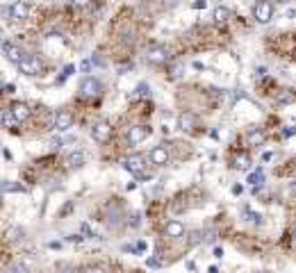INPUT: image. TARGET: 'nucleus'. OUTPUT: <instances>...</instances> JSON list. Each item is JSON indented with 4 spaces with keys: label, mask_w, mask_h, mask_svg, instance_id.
<instances>
[{
    "label": "nucleus",
    "mask_w": 296,
    "mask_h": 273,
    "mask_svg": "<svg viewBox=\"0 0 296 273\" xmlns=\"http://www.w3.org/2000/svg\"><path fill=\"white\" fill-rule=\"evenodd\" d=\"M100 91H103V84L96 78H85L80 82V96L82 98H98Z\"/></svg>",
    "instance_id": "1"
},
{
    "label": "nucleus",
    "mask_w": 296,
    "mask_h": 273,
    "mask_svg": "<svg viewBox=\"0 0 296 273\" xmlns=\"http://www.w3.org/2000/svg\"><path fill=\"white\" fill-rule=\"evenodd\" d=\"M7 16L9 21H23L30 16V5H27L25 0H14L12 5L7 7Z\"/></svg>",
    "instance_id": "2"
},
{
    "label": "nucleus",
    "mask_w": 296,
    "mask_h": 273,
    "mask_svg": "<svg viewBox=\"0 0 296 273\" xmlns=\"http://www.w3.org/2000/svg\"><path fill=\"white\" fill-rule=\"evenodd\" d=\"M253 16H255L257 23H269L273 19V5H271L269 0H260L253 7Z\"/></svg>",
    "instance_id": "3"
},
{
    "label": "nucleus",
    "mask_w": 296,
    "mask_h": 273,
    "mask_svg": "<svg viewBox=\"0 0 296 273\" xmlns=\"http://www.w3.org/2000/svg\"><path fill=\"white\" fill-rule=\"evenodd\" d=\"M19 71L23 75H30V78H34V75L41 73V62L39 57H34V55H25V60L19 64Z\"/></svg>",
    "instance_id": "4"
},
{
    "label": "nucleus",
    "mask_w": 296,
    "mask_h": 273,
    "mask_svg": "<svg viewBox=\"0 0 296 273\" xmlns=\"http://www.w3.org/2000/svg\"><path fill=\"white\" fill-rule=\"evenodd\" d=\"M73 126V114L68 109H57L55 112V119H53V127L57 132H66L68 127Z\"/></svg>",
    "instance_id": "5"
},
{
    "label": "nucleus",
    "mask_w": 296,
    "mask_h": 273,
    "mask_svg": "<svg viewBox=\"0 0 296 273\" xmlns=\"http://www.w3.org/2000/svg\"><path fill=\"white\" fill-rule=\"evenodd\" d=\"M2 55H5L9 62H14V64H21V62L25 60V53H23L16 43H12V41H5V43H2Z\"/></svg>",
    "instance_id": "6"
},
{
    "label": "nucleus",
    "mask_w": 296,
    "mask_h": 273,
    "mask_svg": "<svg viewBox=\"0 0 296 273\" xmlns=\"http://www.w3.org/2000/svg\"><path fill=\"white\" fill-rule=\"evenodd\" d=\"M9 112H12V116L19 121V123H23V121L30 119L32 109H30V105H27V103H21V100H16V103H12V105H9Z\"/></svg>",
    "instance_id": "7"
},
{
    "label": "nucleus",
    "mask_w": 296,
    "mask_h": 273,
    "mask_svg": "<svg viewBox=\"0 0 296 273\" xmlns=\"http://www.w3.org/2000/svg\"><path fill=\"white\" fill-rule=\"evenodd\" d=\"M110 134H112V127H110V123H107V121H98V123H93L91 137H93L96 141L105 144V141L110 139Z\"/></svg>",
    "instance_id": "8"
},
{
    "label": "nucleus",
    "mask_w": 296,
    "mask_h": 273,
    "mask_svg": "<svg viewBox=\"0 0 296 273\" xmlns=\"http://www.w3.org/2000/svg\"><path fill=\"white\" fill-rule=\"evenodd\" d=\"M148 134H151V127H146V126H132L130 132H128V144H130V146H137V144H141V141H144Z\"/></svg>",
    "instance_id": "9"
},
{
    "label": "nucleus",
    "mask_w": 296,
    "mask_h": 273,
    "mask_svg": "<svg viewBox=\"0 0 296 273\" xmlns=\"http://www.w3.org/2000/svg\"><path fill=\"white\" fill-rule=\"evenodd\" d=\"M123 167H125V171H130L132 175H144V157L141 155H130L128 160L123 162Z\"/></svg>",
    "instance_id": "10"
},
{
    "label": "nucleus",
    "mask_w": 296,
    "mask_h": 273,
    "mask_svg": "<svg viewBox=\"0 0 296 273\" xmlns=\"http://www.w3.org/2000/svg\"><path fill=\"white\" fill-rule=\"evenodd\" d=\"M151 162L155 167H166V164L171 162V155H169V150H166L164 146H155L151 150Z\"/></svg>",
    "instance_id": "11"
},
{
    "label": "nucleus",
    "mask_w": 296,
    "mask_h": 273,
    "mask_svg": "<svg viewBox=\"0 0 296 273\" xmlns=\"http://www.w3.org/2000/svg\"><path fill=\"white\" fill-rule=\"evenodd\" d=\"M146 60L151 64H164V62H169V50L164 46H155L146 53Z\"/></svg>",
    "instance_id": "12"
},
{
    "label": "nucleus",
    "mask_w": 296,
    "mask_h": 273,
    "mask_svg": "<svg viewBox=\"0 0 296 273\" xmlns=\"http://www.w3.org/2000/svg\"><path fill=\"white\" fill-rule=\"evenodd\" d=\"M164 234L169 237V239H178V237H182V234H184V226L178 219H171L164 226Z\"/></svg>",
    "instance_id": "13"
},
{
    "label": "nucleus",
    "mask_w": 296,
    "mask_h": 273,
    "mask_svg": "<svg viewBox=\"0 0 296 273\" xmlns=\"http://www.w3.org/2000/svg\"><path fill=\"white\" fill-rule=\"evenodd\" d=\"M264 139H267V134H264L262 127H253V130L246 134V141H249V146H262Z\"/></svg>",
    "instance_id": "14"
},
{
    "label": "nucleus",
    "mask_w": 296,
    "mask_h": 273,
    "mask_svg": "<svg viewBox=\"0 0 296 273\" xmlns=\"http://www.w3.org/2000/svg\"><path fill=\"white\" fill-rule=\"evenodd\" d=\"M85 160L87 157H85L82 150H73V153L66 157V164H68L71 168H80V167H85Z\"/></svg>",
    "instance_id": "15"
},
{
    "label": "nucleus",
    "mask_w": 296,
    "mask_h": 273,
    "mask_svg": "<svg viewBox=\"0 0 296 273\" xmlns=\"http://www.w3.org/2000/svg\"><path fill=\"white\" fill-rule=\"evenodd\" d=\"M194 126H196L194 114H189V112L180 114V130H182V132H191V130H194Z\"/></svg>",
    "instance_id": "16"
},
{
    "label": "nucleus",
    "mask_w": 296,
    "mask_h": 273,
    "mask_svg": "<svg viewBox=\"0 0 296 273\" xmlns=\"http://www.w3.org/2000/svg\"><path fill=\"white\" fill-rule=\"evenodd\" d=\"M212 19H214V23H226V21L230 19V9L224 5L214 7V12H212Z\"/></svg>",
    "instance_id": "17"
},
{
    "label": "nucleus",
    "mask_w": 296,
    "mask_h": 273,
    "mask_svg": "<svg viewBox=\"0 0 296 273\" xmlns=\"http://www.w3.org/2000/svg\"><path fill=\"white\" fill-rule=\"evenodd\" d=\"M23 191H27V189L21 185V182L2 180V193H23Z\"/></svg>",
    "instance_id": "18"
},
{
    "label": "nucleus",
    "mask_w": 296,
    "mask_h": 273,
    "mask_svg": "<svg viewBox=\"0 0 296 273\" xmlns=\"http://www.w3.org/2000/svg\"><path fill=\"white\" fill-rule=\"evenodd\" d=\"M294 98H296V93L292 91V89H283V91L276 96V103L278 105H290V103H294Z\"/></svg>",
    "instance_id": "19"
},
{
    "label": "nucleus",
    "mask_w": 296,
    "mask_h": 273,
    "mask_svg": "<svg viewBox=\"0 0 296 273\" xmlns=\"http://www.w3.org/2000/svg\"><path fill=\"white\" fill-rule=\"evenodd\" d=\"M249 182H250L253 187H255V189H257V187H262V182H264V171H262V168L253 171V173L249 175Z\"/></svg>",
    "instance_id": "20"
},
{
    "label": "nucleus",
    "mask_w": 296,
    "mask_h": 273,
    "mask_svg": "<svg viewBox=\"0 0 296 273\" xmlns=\"http://www.w3.org/2000/svg\"><path fill=\"white\" fill-rule=\"evenodd\" d=\"M135 98H151V87L146 82H139L135 89Z\"/></svg>",
    "instance_id": "21"
},
{
    "label": "nucleus",
    "mask_w": 296,
    "mask_h": 273,
    "mask_svg": "<svg viewBox=\"0 0 296 273\" xmlns=\"http://www.w3.org/2000/svg\"><path fill=\"white\" fill-rule=\"evenodd\" d=\"M239 171H249L250 168V160H249V155H239L237 157V164H235Z\"/></svg>",
    "instance_id": "22"
},
{
    "label": "nucleus",
    "mask_w": 296,
    "mask_h": 273,
    "mask_svg": "<svg viewBox=\"0 0 296 273\" xmlns=\"http://www.w3.org/2000/svg\"><path fill=\"white\" fill-rule=\"evenodd\" d=\"M244 216H246V221H249V223H257V226L262 223V216H260V214H255V212H250V210H244Z\"/></svg>",
    "instance_id": "23"
},
{
    "label": "nucleus",
    "mask_w": 296,
    "mask_h": 273,
    "mask_svg": "<svg viewBox=\"0 0 296 273\" xmlns=\"http://www.w3.org/2000/svg\"><path fill=\"white\" fill-rule=\"evenodd\" d=\"M2 123H5L7 127H14V126H19V121L14 119V116H12V112H9V109H7V112L2 114Z\"/></svg>",
    "instance_id": "24"
},
{
    "label": "nucleus",
    "mask_w": 296,
    "mask_h": 273,
    "mask_svg": "<svg viewBox=\"0 0 296 273\" xmlns=\"http://www.w3.org/2000/svg\"><path fill=\"white\" fill-rule=\"evenodd\" d=\"M23 234H25V230H23V228H12V230H9V239L19 241V239H23Z\"/></svg>",
    "instance_id": "25"
},
{
    "label": "nucleus",
    "mask_w": 296,
    "mask_h": 273,
    "mask_svg": "<svg viewBox=\"0 0 296 273\" xmlns=\"http://www.w3.org/2000/svg\"><path fill=\"white\" fill-rule=\"evenodd\" d=\"M5 273H30V269H27L25 264H21V262H19V264H14V267L7 269Z\"/></svg>",
    "instance_id": "26"
},
{
    "label": "nucleus",
    "mask_w": 296,
    "mask_h": 273,
    "mask_svg": "<svg viewBox=\"0 0 296 273\" xmlns=\"http://www.w3.org/2000/svg\"><path fill=\"white\" fill-rule=\"evenodd\" d=\"M73 71H75V66H73V64H68V66H64V71H62V78H59V82H64L66 78H68V75L73 73Z\"/></svg>",
    "instance_id": "27"
},
{
    "label": "nucleus",
    "mask_w": 296,
    "mask_h": 273,
    "mask_svg": "<svg viewBox=\"0 0 296 273\" xmlns=\"http://www.w3.org/2000/svg\"><path fill=\"white\" fill-rule=\"evenodd\" d=\"M80 230H82V234H87V237H96V232L91 230V226H89V223H82V228H80Z\"/></svg>",
    "instance_id": "28"
},
{
    "label": "nucleus",
    "mask_w": 296,
    "mask_h": 273,
    "mask_svg": "<svg viewBox=\"0 0 296 273\" xmlns=\"http://www.w3.org/2000/svg\"><path fill=\"white\" fill-rule=\"evenodd\" d=\"M82 239H85L82 234H68V237H66V241H75V244H80Z\"/></svg>",
    "instance_id": "29"
},
{
    "label": "nucleus",
    "mask_w": 296,
    "mask_h": 273,
    "mask_svg": "<svg viewBox=\"0 0 296 273\" xmlns=\"http://www.w3.org/2000/svg\"><path fill=\"white\" fill-rule=\"evenodd\" d=\"M146 264H148V267H153V269H155V267H159L162 262H159L158 257H148V260H146Z\"/></svg>",
    "instance_id": "30"
},
{
    "label": "nucleus",
    "mask_w": 296,
    "mask_h": 273,
    "mask_svg": "<svg viewBox=\"0 0 296 273\" xmlns=\"http://www.w3.org/2000/svg\"><path fill=\"white\" fill-rule=\"evenodd\" d=\"M89 2H91V0H71V5H73V7H87Z\"/></svg>",
    "instance_id": "31"
},
{
    "label": "nucleus",
    "mask_w": 296,
    "mask_h": 273,
    "mask_svg": "<svg viewBox=\"0 0 296 273\" xmlns=\"http://www.w3.org/2000/svg\"><path fill=\"white\" fill-rule=\"evenodd\" d=\"M82 273H105V271H103V269H100V267H87Z\"/></svg>",
    "instance_id": "32"
},
{
    "label": "nucleus",
    "mask_w": 296,
    "mask_h": 273,
    "mask_svg": "<svg viewBox=\"0 0 296 273\" xmlns=\"http://www.w3.org/2000/svg\"><path fill=\"white\" fill-rule=\"evenodd\" d=\"M205 5H207V0H196V2H194V9H205Z\"/></svg>",
    "instance_id": "33"
},
{
    "label": "nucleus",
    "mask_w": 296,
    "mask_h": 273,
    "mask_svg": "<svg viewBox=\"0 0 296 273\" xmlns=\"http://www.w3.org/2000/svg\"><path fill=\"white\" fill-rule=\"evenodd\" d=\"M212 255H214L217 260H221V257H224V248H221V246H217V248H214V253H212Z\"/></svg>",
    "instance_id": "34"
},
{
    "label": "nucleus",
    "mask_w": 296,
    "mask_h": 273,
    "mask_svg": "<svg viewBox=\"0 0 296 273\" xmlns=\"http://www.w3.org/2000/svg\"><path fill=\"white\" fill-rule=\"evenodd\" d=\"M80 68H82V71H85V73H87V71L91 68V62H89V60H87V62H82V64H80Z\"/></svg>",
    "instance_id": "35"
},
{
    "label": "nucleus",
    "mask_w": 296,
    "mask_h": 273,
    "mask_svg": "<svg viewBox=\"0 0 296 273\" xmlns=\"http://www.w3.org/2000/svg\"><path fill=\"white\" fill-rule=\"evenodd\" d=\"M242 191H244V187H242V185H235V187H232V193H235V196H239Z\"/></svg>",
    "instance_id": "36"
},
{
    "label": "nucleus",
    "mask_w": 296,
    "mask_h": 273,
    "mask_svg": "<svg viewBox=\"0 0 296 273\" xmlns=\"http://www.w3.org/2000/svg\"><path fill=\"white\" fill-rule=\"evenodd\" d=\"M283 134H285V137H292V134H296V127H287Z\"/></svg>",
    "instance_id": "37"
},
{
    "label": "nucleus",
    "mask_w": 296,
    "mask_h": 273,
    "mask_svg": "<svg viewBox=\"0 0 296 273\" xmlns=\"http://www.w3.org/2000/svg\"><path fill=\"white\" fill-rule=\"evenodd\" d=\"M59 273H78V271H75V269H73V267H64V269H62V271H59Z\"/></svg>",
    "instance_id": "38"
},
{
    "label": "nucleus",
    "mask_w": 296,
    "mask_h": 273,
    "mask_svg": "<svg viewBox=\"0 0 296 273\" xmlns=\"http://www.w3.org/2000/svg\"><path fill=\"white\" fill-rule=\"evenodd\" d=\"M125 189H128V191H132V189H137V182H128V185H125Z\"/></svg>",
    "instance_id": "39"
},
{
    "label": "nucleus",
    "mask_w": 296,
    "mask_h": 273,
    "mask_svg": "<svg viewBox=\"0 0 296 273\" xmlns=\"http://www.w3.org/2000/svg\"><path fill=\"white\" fill-rule=\"evenodd\" d=\"M257 75H260V78H264V75H267V68L260 66V68H257Z\"/></svg>",
    "instance_id": "40"
},
{
    "label": "nucleus",
    "mask_w": 296,
    "mask_h": 273,
    "mask_svg": "<svg viewBox=\"0 0 296 273\" xmlns=\"http://www.w3.org/2000/svg\"><path fill=\"white\" fill-rule=\"evenodd\" d=\"M287 19H296V9H287Z\"/></svg>",
    "instance_id": "41"
},
{
    "label": "nucleus",
    "mask_w": 296,
    "mask_h": 273,
    "mask_svg": "<svg viewBox=\"0 0 296 273\" xmlns=\"http://www.w3.org/2000/svg\"><path fill=\"white\" fill-rule=\"evenodd\" d=\"M178 0H164V7H176Z\"/></svg>",
    "instance_id": "42"
},
{
    "label": "nucleus",
    "mask_w": 296,
    "mask_h": 273,
    "mask_svg": "<svg viewBox=\"0 0 296 273\" xmlns=\"http://www.w3.org/2000/svg\"><path fill=\"white\" fill-rule=\"evenodd\" d=\"M271 157H273V153H264V155H262V162H269Z\"/></svg>",
    "instance_id": "43"
},
{
    "label": "nucleus",
    "mask_w": 296,
    "mask_h": 273,
    "mask_svg": "<svg viewBox=\"0 0 296 273\" xmlns=\"http://www.w3.org/2000/svg\"><path fill=\"white\" fill-rule=\"evenodd\" d=\"M48 246H50V248H62V244H59V241H50Z\"/></svg>",
    "instance_id": "44"
},
{
    "label": "nucleus",
    "mask_w": 296,
    "mask_h": 273,
    "mask_svg": "<svg viewBox=\"0 0 296 273\" xmlns=\"http://www.w3.org/2000/svg\"><path fill=\"white\" fill-rule=\"evenodd\" d=\"M5 91L7 93H14V84H5Z\"/></svg>",
    "instance_id": "45"
},
{
    "label": "nucleus",
    "mask_w": 296,
    "mask_h": 273,
    "mask_svg": "<svg viewBox=\"0 0 296 273\" xmlns=\"http://www.w3.org/2000/svg\"><path fill=\"white\" fill-rule=\"evenodd\" d=\"M207 273H219V269L217 267H210V269H207Z\"/></svg>",
    "instance_id": "46"
},
{
    "label": "nucleus",
    "mask_w": 296,
    "mask_h": 273,
    "mask_svg": "<svg viewBox=\"0 0 296 273\" xmlns=\"http://www.w3.org/2000/svg\"><path fill=\"white\" fill-rule=\"evenodd\" d=\"M292 239L296 241V228H294V230H292Z\"/></svg>",
    "instance_id": "47"
},
{
    "label": "nucleus",
    "mask_w": 296,
    "mask_h": 273,
    "mask_svg": "<svg viewBox=\"0 0 296 273\" xmlns=\"http://www.w3.org/2000/svg\"><path fill=\"white\" fill-rule=\"evenodd\" d=\"M294 189H296V182H294V185H292V191H294Z\"/></svg>",
    "instance_id": "48"
}]
</instances>
